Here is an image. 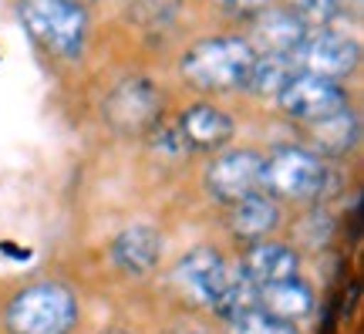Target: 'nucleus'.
<instances>
[{
  "label": "nucleus",
  "mask_w": 364,
  "mask_h": 334,
  "mask_svg": "<svg viewBox=\"0 0 364 334\" xmlns=\"http://www.w3.org/2000/svg\"><path fill=\"white\" fill-rule=\"evenodd\" d=\"M24 31L58 61H78L88 48V7L75 0H17Z\"/></svg>",
  "instance_id": "obj_2"
},
{
  "label": "nucleus",
  "mask_w": 364,
  "mask_h": 334,
  "mask_svg": "<svg viewBox=\"0 0 364 334\" xmlns=\"http://www.w3.org/2000/svg\"><path fill=\"white\" fill-rule=\"evenodd\" d=\"M311 27L300 21L297 14H290L284 4H270L267 11L250 17V48L257 54H294L300 41L307 38Z\"/></svg>",
  "instance_id": "obj_10"
},
{
  "label": "nucleus",
  "mask_w": 364,
  "mask_h": 334,
  "mask_svg": "<svg viewBox=\"0 0 364 334\" xmlns=\"http://www.w3.org/2000/svg\"><path fill=\"white\" fill-rule=\"evenodd\" d=\"M230 331L233 334H297V324L280 321V318L267 314L263 308H253V310H247V314L233 318V321H230Z\"/></svg>",
  "instance_id": "obj_20"
},
{
  "label": "nucleus",
  "mask_w": 364,
  "mask_h": 334,
  "mask_svg": "<svg viewBox=\"0 0 364 334\" xmlns=\"http://www.w3.org/2000/svg\"><path fill=\"white\" fill-rule=\"evenodd\" d=\"M240 267L247 270V277L257 283V287L300 277L297 250L287 246V244H277V240H257V244H247V254H243V260H240Z\"/></svg>",
  "instance_id": "obj_15"
},
{
  "label": "nucleus",
  "mask_w": 364,
  "mask_h": 334,
  "mask_svg": "<svg viewBox=\"0 0 364 334\" xmlns=\"http://www.w3.org/2000/svg\"><path fill=\"white\" fill-rule=\"evenodd\" d=\"M290 14H297L304 24L311 27H331L341 17V4L338 0H280Z\"/></svg>",
  "instance_id": "obj_21"
},
{
  "label": "nucleus",
  "mask_w": 364,
  "mask_h": 334,
  "mask_svg": "<svg viewBox=\"0 0 364 334\" xmlns=\"http://www.w3.org/2000/svg\"><path fill=\"white\" fill-rule=\"evenodd\" d=\"M4 324L11 334H71L78 324V301L65 283L38 281L11 297Z\"/></svg>",
  "instance_id": "obj_4"
},
{
  "label": "nucleus",
  "mask_w": 364,
  "mask_h": 334,
  "mask_svg": "<svg viewBox=\"0 0 364 334\" xmlns=\"http://www.w3.org/2000/svg\"><path fill=\"white\" fill-rule=\"evenodd\" d=\"M226 260L216 246H193L176 267V287L182 297H189L199 308H213V301L220 294L223 277H226Z\"/></svg>",
  "instance_id": "obj_9"
},
{
  "label": "nucleus",
  "mask_w": 364,
  "mask_h": 334,
  "mask_svg": "<svg viewBox=\"0 0 364 334\" xmlns=\"http://www.w3.org/2000/svg\"><path fill=\"white\" fill-rule=\"evenodd\" d=\"M102 118L118 135H145L162 118V88L145 75L122 78L105 95Z\"/></svg>",
  "instance_id": "obj_5"
},
{
  "label": "nucleus",
  "mask_w": 364,
  "mask_h": 334,
  "mask_svg": "<svg viewBox=\"0 0 364 334\" xmlns=\"http://www.w3.org/2000/svg\"><path fill=\"white\" fill-rule=\"evenodd\" d=\"M327 186H331V166L307 145H277L263 155L260 189L273 199L311 203L327 193Z\"/></svg>",
  "instance_id": "obj_3"
},
{
  "label": "nucleus",
  "mask_w": 364,
  "mask_h": 334,
  "mask_svg": "<svg viewBox=\"0 0 364 334\" xmlns=\"http://www.w3.org/2000/svg\"><path fill=\"white\" fill-rule=\"evenodd\" d=\"M75 4H81V7H95L98 0H75Z\"/></svg>",
  "instance_id": "obj_24"
},
{
  "label": "nucleus",
  "mask_w": 364,
  "mask_h": 334,
  "mask_svg": "<svg viewBox=\"0 0 364 334\" xmlns=\"http://www.w3.org/2000/svg\"><path fill=\"white\" fill-rule=\"evenodd\" d=\"M176 125H179L182 139H186V145H189L193 152H220L236 135L233 115H226L223 108H216V105H209V102L189 105V108L176 118Z\"/></svg>",
  "instance_id": "obj_11"
},
{
  "label": "nucleus",
  "mask_w": 364,
  "mask_h": 334,
  "mask_svg": "<svg viewBox=\"0 0 364 334\" xmlns=\"http://www.w3.org/2000/svg\"><path fill=\"white\" fill-rule=\"evenodd\" d=\"M307 139H311V149L321 159H327V162L341 159V155L358 149V142H361V118H358V112L351 105H344L338 112L311 122L307 125Z\"/></svg>",
  "instance_id": "obj_13"
},
{
  "label": "nucleus",
  "mask_w": 364,
  "mask_h": 334,
  "mask_svg": "<svg viewBox=\"0 0 364 334\" xmlns=\"http://www.w3.org/2000/svg\"><path fill=\"white\" fill-rule=\"evenodd\" d=\"M182 0H125V14L135 27L142 31H159V27H169L179 14Z\"/></svg>",
  "instance_id": "obj_19"
},
{
  "label": "nucleus",
  "mask_w": 364,
  "mask_h": 334,
  "mask_svg": "<svg viewBox=\"0 0 364 334\" xmlns=\"http://www.w3.org/2000/svg\"><path fill=\"white\" fill-rule=\"evenodd\" d=\"M294 61H297L300 71L344 81L361 65V44L354 38H348V34L334 31V27H314V31H307V38L300 41L297 51H294Z\"/></svg>",
  "instance_id": "obj_7"
},
{
  "label": "nucleus",
  "mask_w": 364,
  "mask_h": 334,
  "mask_svg": "<svg viewBox=\"0 0 364 334\" xmlns=\"http://www.w3.org/2000/svg\"><path fill=\"white\" fill-rule=\"evenodd\" d=\"M260 308V287L247 277V270L240 267V263H230L226 267V277H223V287L216 301H213V314H220L223 321H233L240 314H247V310Z\"/></svg>",
  "instance_id": "obj_17"
},
{
  "label": "nucleus",
  "mask_w": 364,
  "mask_h": 334,
  "mask_svg": "<svg viewBox=\"0 0 364 334\" xmlns=\"http://www.w3.org/2000/svg\"><path fill=\"white\" fill-rule=\"evenodd\" d=\"M260 308L280 321L297 324L304 321L314 310V291L300 277L290 281H277V283H263L260 287Z\"/></svg>",
  "instance_id": "obj_16"
},
{
  "label": "nucleus",
  "mask_w": 364,
  "mask_h": 334,
  "mask_svg": "<svg viewBox=\"0 0 364 334\" xmlns=\"http://www.w3.org/2000/svg\"><path fill=\"white\" fill-rule=\"evenodd\" d=\"M253 54L250 41L240 34L203 38L182 54L179 75L196 91H236L247 85Z\"/></svg>",
  "instance_id": "obj_1"
},
{
  "label": "nucleus",
  "mask_w": 364,
  "mask_h": 334,
  "mask_svg": "<svg viewBox=\"0 0 364 334\" xmlns=\"http://www.w3.org/2000/svg\"><path fill=\"white\" fill-rule=\"evenodd\" d=\"M344 105H351L344 81L311 75V71H297V75L287 81V88L277 95V108L290 122H300V125H311V122L338 112Z\"/></svg>",
  "instance_id": "obj_6"
},
{
  "label": "nucleus",
  "mask_w": 364,
  "mask_h": 334,
  "mask_svg": "<svg viewBox=\"0 0 364 334\" xmlns=\"http://www.w3.org/2000/svg\"><path fill=\"white\" fill-rule=\"evenodd\" d=\"M102 334H129V331H122V328H108V331H102Z\"/></svg>",
  "instance_id": "obj_25"
},
{
  "label": "nucleus",
  "mask_w": 364,
  "mask_h": 334,
  "mask_svg": "<svg viewBox=\"0 0 364 334\" xmlns=\"http://www.w3.org/2000/svg\"><path fill=\"white\" fill-rule=\"evenodd\" d=\"M223 11L230 14V17H240V21H250V17H257L260 11H267L270 4L277 0H220Z\"/></svg>",
  "instance_id": "obj_23"
},
{
  "label": "nucleus",
  "mask_w": 364,
  "mask_h": 334,
  "mask_svg": "<svg viewBox=\"0 0 364 334\" xmlns=\"http://www.w3.org/2000/svg\"><path fill=\"white\" fill-rule=\"evenodd\" d=\"M263 152L257 149H220L206 166V189L223 206L240 203L247 196L260 193Z\"/></svg>",
  "instance_id": "obj_8"
},
{
  "label": "nucleus",
  "mask_w": 364,
  "mask_h": 334,
  "mask_svg": "<svg viewBox=\"0 0 364 334\" xmlns=\"http://www.w3.org/2000/svg\"><path fill=\"white\" fill-rule=\"evenodd\" d=\"M145 139H149V145H152L162 159H182V155L193 152V149L186 145V139H182V132H179L176 122L169 125V122H162V118H159L156 125L145 132Z\"/></svg>",
  "instance_id": "obj_22"
},
{
  "label": "nucleus",
  "mask_w": 364,
  "mask_h": 334,
  "mask_svg": "<svg viewBox=\"0 0 364 334\" xmlns=\"http://www.w3.org/2000/svg\"><path fill=\"white\" fill-rule=\"evenodd\" d=\"M280 199H273L260 189V193L247 196L240 203H230V213H226V226L240 244H257V240H267L270 233H277L280 226Z\"/></svg>",
  "instance_id": "obj_14"
},
{
  "label": "nucleus",
  "mask_w": 364,
  "mask_h": 334,
  "mask_svg": "<svg viewBox=\"0 0 364 334\" xmlns=\"http://www.w3.org/2000/svg\"><path fill=\"white\" fill-rule=\"evenodd\" d=\"M159 260H162V233L156 226L135 223V226H125L112 240V263L125 277H145V273H152Z\"/></svg>",
  "instance_id": "obj_12"
},
{
  "label": "nucleus",
  "mask_w": 364,
  "mask_h": 334,
  "mask_svg": "<svg viewBox=\"0 0 364 334\" xmlns=\"http://www.w3.org/2000/svg\"><path fill=\"white\" fill-rule=\"evenodd\" d=\"M297 71L300 68L294 61V54H253V65H250L243 88L257 98H277Z\"/></svg>",
  "instance_id": "obj_18"
}]
</instances>
